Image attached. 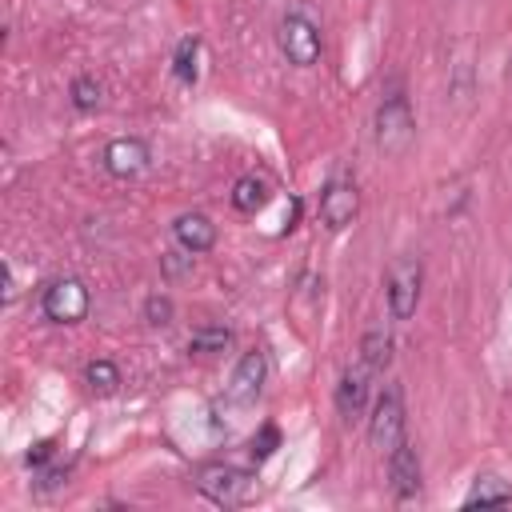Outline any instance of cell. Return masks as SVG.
<instances>
[{
	"instance_id": "obj_19",
	"label": "cell",
	"mask_w": 512,
	"mask_h": 512,
	"mask_svg": "<svg viewBox=\"0 0 512 512\" xmlns=\"http://www.w3.org/2000/svg\"><path fill=\"white\" fill-rule=\"evenodd\" d=\"M100 100H104V92H100V84H96L92 76H76V80H72V108H80V112H96Z\"/></svg>"
},
{
	"instance_id": "obj_25",
	"label": "cell",
	"mask_w": 512,
	"mask_h": 512,
	"mask_svg": "<svg viewBox=\"0 0 512 512\" xmlns=\"http://www.w3.org/2000/svg\"><path fill=\"white\" fill-rule=\"evenodd\" d=\"M16 288H12V264H4V300H12Z\"/></svg>"
},
{
	"instance_id": "obj_10",
	"label": "cell",
	"mask_w": 512,
	"mask_h": 512,
	"mask_svg": "<svg viewBox=\"0 0 512 512\" xmlns=\"http://www.w3.org/2000/svg\"><path fill=\"white\" fill-rule=\"evenodd\" d=\"M372 376H376V372H372L364 360H356V364H348V368L340 372V384H336V412H340L344 420H352V416L364 412Z\"/></svg>"
},
{
	"instance_id": "obj_12",
	"label": "cell",
	"mask_w": 512,
	"mask_h": 512,
	"mask_svg": "<svg viewBox=\"0 0 512 512\" xmlns=\"http://www.w3.org/2000/svg\"><path fill=\"white\" fill-rule=\"evenodd\" d=\"M172 236H176V244H180L184 252L200 256V252H208V248L216 244V224H212L204 212H180L176 224H172Z\"/></svg>"
},
{
	"instance_id": "obj_24",
	"label": "cell",
	"mask_w": 512,
	"mask_h": 512,
	"mask_svg": "<svg viewBox=\"0 0 512 512\" xmlns=\"http://www.w3.org/2000/svg\"><path fill=\"white\" fill-rule=\"evenodd\" d=\"M52 452H56V444H52V440H40V444L28 448V464H32V468H44V464L52 460Z\"/></svg>"
},
{
	"instance_id": "obj_16",
	"label": "cell",
	"mask_w": 512,
	"mask_h": 512,
	"mask_svg": "<svg viewBox=\"0 0 512 512\" xmlns=\"http://www.w3.org/2000/svg\"><path fill=\"white\" fill-rule=\"evenodd\" d=\"M360 360H364L372 372H380V368L392 360V336H388L384 328L364 332V340H360Z\"/></svg>"
},
{
	"instance_id": "obj_21",
	"label": "cell",
	"mask_w": 512,
	"mask_h": 512,
	"mask_svg": "<svg viewBox=\"0 0 512 512\" xmlns=\"http://www.w3.org/2000/svg\"><path fill=\"white\" fill-rule=\"evenodd\" d=\"M276 444H280V432L272 428V424H264L256 436H252V460L260 464V460H268L272 452H276Z\"/></svg>"
},
{
	"instance_id": "obj_13",
	"label": "cell",
	"mask_w": 512,
	"mask_h": 512,
	"mask_svg": "<svg viewBox=\"0 0 512 512\" xmlns=\"http://www.w3.org/2000/svg\"><path fill=\"white\" fill-rule=\"evenodd\" d=\"M268 204V184L260 180V176H240L236 184H232V208L236 212H260Z\"/></svg>"
},
{
	"instance_id": "obj_11",
	"label": "cell",
	"mask_w": 512,
	"mask_h": 512,
	"mask_svg": "<svg viewBox=\"0 0 512 512\" xmlns=\"http://www.w3.org/2000/svg\"><path fill=\"white\" fill-rule=\"evenodd\" d=\"M388 484H392L396 500H412L420 492V456H416V448L408 440H400L388 452Z\"/></svg>"
},
{
	"instance_id": "obj_15",
	"label": "cell",
	"mask_w": 512,
	"mask_h": 512,
	"mask_svg": "<svg viewBox=\"0 0 512 512\" xmlns=\"http://www.w3.org/2000/svg\"><path fill=\"white\" fill-rule=\"evenodd\" d=\"M200 40L196 36H184L180 44H176V56H172V76L180 80V84H196V76H200Z\"/></svg>"
},
{
	"instance_id": "obj_9",
	"label": "cell",
	"mask_w": 512,
	"mask_h": 512,
	"mask_svg": "<svg viewBox=\"0 0 512 512\" xmlns=\"http://www.w3.org/2000/svg\"><path fill=\"white\" fill-rule=\"evenodd\" d=\"M264 376H268L264 352H260V348L244 352L240 364H236V372H232V380H228V400H232V404H252V400L260 396V388H264Z\"/></svg>"
},
{
	"instance_id": "obj_3",
	"label": "cell",
	"mask_w": 512,
	"mask_h": 512,
	"mask_svg": "<svg viewBox=\"0 0 512 512\" xmlns=\"http://www.w3.org/2000/svg\"><path fill=\"white\" fill-rule=\"evenodd\" d=\"M420 284H424V268L416 256H400L388 264V276H384V288H388V308L396 320H408L420 304Z\"/></svg>"
},
{
	"instance_id": "obj_18",
	"label": "cell",
	"mask_w": 512,
	"mask_h": 512,
	"mask_svg": "<svg viewBox=\"0 0 512 512\" xmlns=\"http://www.w3.org/2000/svg\"><path fill=\"white\" fill-rule=\"evenodd\" d=\"M84 380H88L92 392H116V384H120V368H116L112 360H92V364L84 368Z\"/></svg>"
},
{
	"instance_id": "obj_6",
	"label": "cell",
	"mask_w": 512,
	"mask_h": 512,
	"mask_svg": "<svg viewBox=\"0 0 512 512\" xmlns=\"http://www.w3.org/2000/svg\"><path fill=\"white\" fill-rule=\"evenodd\" d=\"M280 52L296 68H312L320 60V28L304 12H288L280 20Z\"/></svg>"
},
{
	"instance_id": "obj_8",
	"label": "cell",
	"mask_w": 512,
	"mask_h": 512,
	"mask_svg": "<svg viewBox=\"0 0 512 512\" xmlns=\"http://www.w3.org/2000/svg\"><path fill=\"white\" fill-rule=\"evenodd\" d=\"M100 160H104V168L116 180H132V176H140L148 168V144L136 140V136H116V140L104 144V156Z\"/></svg>"
},
{
	"instance_id": "obj_17",
	"label": "cell",
	"mask_w": 512,
	"mask_h": 512,
	"mask_svg": "<svg viewBox=\"0 0 512 512\" xmlns=\"http://www.w3.org/2000/svg\"><path fill=\"white\" fill-rule=\"evenodd\" d=\"M228 344H232V332H228L224 324H204V328H196V332L188 336V348H192V352H200V356L224 352Z\"/></svg>"
},
{
	"instance_id": "obj_1",
	"label": "cell",
	"mask_w": 512,
	"mask_h": 512,
	"mask_svg": "<svg viewBox=\"0 0 512 512\" xmlns=\"http://www.w3.org/2000/svg\"><path fill=\"white\" fill-rule=\"evenodd\" d=\"M372 128H376V148L384 156H404L412 148V140H416V120H412V108H408L404 96L380 100Z\"/></svg>"
},
{
	"instance_id": "obj_4",
	"label": "cell",
	"mask_w": 512,
	"mask_h": 512,
	"mask_svg": "<svg viewBox=\"0 0 512 512\" xmlns=\"http://www.w3.org/2000/svg\"><path fill=\"white\" fill-rule=\"evenodd\" d=\"M88 304V288L76 276H56L40 296V308L52 324H80L88 316Z\"/></svg>"
},
{
	"instance_id": "obj_2",
	"label": "cell",
	"mask_w": 512,
	"mask_h": 512,
	"mask_svg": "<svg viewBox=\"0 0 512 512\" xmlns=\"http://www.w3.org/2000/svg\"><path fill=\"white\" fill-rule=\"evenodd\" d=\"M196 488H200V496H208L212 504L236 508V504H248V500L256 496V476L244 472V468H232V464H208V468H200Z\"/></svg>"
},
{
	"instance_id": "obj_7",
	"label": "cell",
	"mask_w": 512,
	"mask_h": 512,
	"mask_svg": "<svg viewBox=\"0 0 512 512\" xmlns=\"http://www.w3.org/2000/svg\"><path fill=\"white\" fill-rule=\"evenodd\" d=\"M356 212H360L356 184L352 180H328L324 192H320V220H324V228L340 232V228H348L356 220Z\"/></svg>"
},
{
	"instance_id": "obj_14",
	"label": "cell",
	"mask_w": 512,
	"mask_h": 512,
	"mask_svg": "<svg viewBox=\"0 0 512 512\" xmlns=\"http://www.w3.org/2000/svg\"><path fill=\"white\" fill-rule=\"evenodd\" d=\"M476 504H512V488L500 476H476L464 496V508H476Z\"/></svg>"
},
{
	"instance_id": "obj_22",
	"label": "cell",
	"mask_w": 512,
	"mask_h": 512,
	"mask_svg": "<svg viewBox=\"0 0 512 512\" xmlns=\"http://www.w3.org/2000/svg\"><path fill=\"white\" fill-rule=\"evenodd\" d=\"M160 264H164L168 276H184V272L192 268V252H164Z\"/></svg>"
},
{
	"instance_id": "obj_20",
	"label": "cell",
	"mask_w": 512,
	"mask_h": 512,
	"mask_svg": "<svg viewBox=\"0 0 512 512\" xmlns=\"http://www.w3.org/2000/svg\"><path fill=\"white\" fill-rule=\"evenodd\" d=\"M144 320H148V324H156V328L172 324V300H168V296H160V292H152V296L144 300Z\"/></svg>"
},
{
	"instance_id": "obj_23",
	"label": "cell",
	"mask_w": 512,
	"mask_h": 512,
	"mask_svg": "<svg viewBox=\"0 0 512 512\" xmlns=\"http://www.w3.org/2000/svg\"><path fill=\"white\" fill-rule=\"evenodd\" d=\"M56 488H64V468H40L36 492H40V496H48V492H56Z\"/></svg>"
},
{
	"instance_id": "obj_5",
	"label": "cell",
	"mask_w": 512,
	"mask_h": 512,
	"mask_svg": "<svg viewBox=\"0 0 512 512\" xmlns=\"http://www.w3.org/2000/svg\"><path fill=\"white\" fill-rule=\"evenodd\" d=\"M368 440L380 456H388L400 440H404V400H400V388H384L376 396V408H372V420H368Z\"/></svg>"
}]
</instances>
